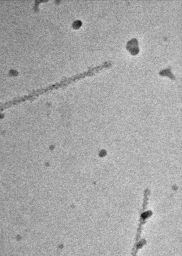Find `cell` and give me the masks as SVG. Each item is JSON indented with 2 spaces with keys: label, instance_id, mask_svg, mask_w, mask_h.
I'll return each instance as SVG.
<instances>
[{
  "label": "cell",
  "instance_id": "1",
  "mask_svg": "<svg viewBox=\"0 0 182 256\" xmlns=\"http://www.w3.org/2000/svg\"><path fill=\"white\" fill-rule=\"evenodd\" d=\"M126 49L132 55H136L140 52L139 42L136 38H132L127 42Z\"/></svg>",
  "mask_w": 182,
  "mask_h": 256
},
{
  "label": "cell",
  "instance_id": "2",
  "mask_svg": "<svg viewBox=\"0 0 182 256\" xmlns=\"http://www.w3.org/2000/svg\"><path fill=\"white\" fill-rule=\"evenodd\" d=\"M159 74L161 76L168 77L169 78H171L172 80H175L176 79L175 76L172 73L171 67H169L166 69L161 70L159 72Z\"/></svg>",
  "mask_w": 182,
  "mask_h": 256
}]
</instances>
